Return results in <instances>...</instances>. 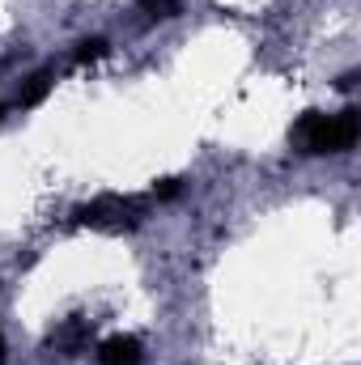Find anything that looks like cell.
Segmentation results:
<instances>
[{
  "instance_id": "6da1fadb",
  "label": "cell",
  "mask_w": 361,
  "mask_h": 365,
  "mask_svg": "<svg viewBox=\"0 0 361 365\" xmlns=\"http://www.w3.org/2000/svg\"><path fill=\"white\" fill-rule=\"evenodd\" d=\"M293 145L306 153V158H327V153H349L361 136V110L357 106H345L336 115L327 110H306L298 123H293Z\"/></svg>"
},
{
  "instance_id": "7a4b0ae2",
  "label": "cell",
  "mask_w": 361,
  "mask_h": 365,
  "mask_svg": "<svg viewBox=\"0 0 361 365\" xmlns=\"http://www.w3.org/2000/svg\"><path fill=\"white\" fill-rule=\"evenodd\" d=\"M153 200L145 195H98L90 204L73 208V225H86V230H102V234H128L145 221Z\"/></svg>"
},
{
  "instance_id": "3957f363",
  "label": "cell",
  "mask_w": 361,
  "mask_h": 365,
  "mask_svg": "<svg viewBox=\"0 0 361 365\" xmlns=\"http://www.w3.org/2000/svg\"><path fill=\"white\" fill-rule=\"evenodd\" d=\"M93 340V323L86 314H73V319H64L56 331H51V349L60 353V357H81L86 349H90Z\"/></svg>"
},
{
  "instance_id": "277c9868",
  "label": "cell",
  "mask_w": 361,
  "mask_h": 365,
  "mask_svg": "<svg viewBox=\"0 0 361 365\" xmlns=\"http://www.w3.org/2000/svg\"><path fill=\"white\" fill-rule=\"evenodd\" d=\"M98 365H145V349L136 336H111L98 344Z\"/></svg>"
},
{
  "instance_id": "5b68a950",
  "label": "cell",
  "mask_w": 361,
  "mask_h": 365,
  "mask_svg": "<svg viewBox=\"0 0 361 365\" xmlns=\"http://www.w3.org/2000/svg\"><path fill=\"white\" fill-rule=\"evenodd\" d=\"M51 86H56V73H51V68H39L34 77H26V86H21V93H17V106H21V110L39 106V102L51 93Z\"/></svg>"
},
{
  "instance_id": "8992f818",
  "label": "cell",
  "mask_w": 361,
  "mask_h": 365,
  "mask_svg": "<svg viewBox=\"0 0 361 365\" xmlns=\"http://www.w3.org/2000/svg\"><path fill=\"white\" fill-rule=\"evenodd\" d=\"M102 56H111L106 38H81V43H77V51H73V64H77V68H86V64L102 60Z\"/></svg>"
},
{
  "instance_id": "52a82bcc",
  "label": "cell",
  "mask_w": 361,
  "mask_h": 365,
  "mask_svg": "<svg viewBox=\"0 0 361 365\" xmlns=\"http://www.w3.org/2000/svg\"><path fill=\"white\" fill-rule=\"evenodd\" d=\"M141 9H145L149 21H171V17H179V0H141Z\"/></svg>"
},
{
  "instance_id": "ba28073f",
  "label": "cell",
  "mask_w": 361,
  "mask_h": 365,
  "mask_svg": "<svg viewBox=\"0 0 361 365\" xmlns=\"http://www.w3.org/2000/svg\"><path fill=\"white\" fill-rule=\"evenodd\" d=\"M179 191H183V179H162L158 187H153L149 200H171V195H179Z\"/></svg>"
},
{
  "instance_id": "9c48e42d",
  "label": "cell",
  "mask_w": 361,
  "mask_h": 365,
  "mask_svg": "<svg viewBox=\"0 0 361 365\" xmlns=\"http://www.w3.org/2000/svg\"><path fill=\"white\" fill-rule=\"evenodd\" d=\"M0 365H4V336H0Z\"/></svg>"
},
{
  "instance_id": "30bf717a",
  "label": "cell",
  "mask_w": 361,
  "mask_h": 365,
  "mask_svg": "<svg viewBox=\"0 0 361 365\" xmlns=\"http://www.w3.org/2000/svg\"><path fill=\"white\" fill-rule=\"evenodd\" d=\"M0 115H4V110H0Z\"/></svg>"
}]
</instances>
